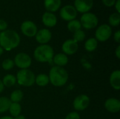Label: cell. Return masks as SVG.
Returning <instances> with one entry per match:
<instances>
[{
	"instance_id": "6da1fadb",
	"label": "cell",
	"mask_w": 120,
	"mask_h": 119,
	"mask_svg": "<svg viewBox=\"0 0 120 119\" xmlns=\"http://www.w3.org/2000/svg\"><path fill=\"white\" fill-rule=\"evenodd\" d=\"M20 42V37L14 30L6 29L0 33V46L6 50L15 48Z\"/></svg>"
},
{
	"instance_id": "7a4b0ae2",
	"label": "cell",
	"mask_w": 120,
	"mask_h": 119,
	"mask_svg": "<svg viewBox=\"0 0 120 119\" xmlns=\"http://www.w3.org/2000/svg\"><path fill=\"white\" fill-rule=\"evenodd\" d=\"M49 79V81L54 86L60 87L67 83L68 79V74L64 68L55 66L50 69Z\"/></svg>"
},
{
	"instance_id": "3957f363",
	"label": "cell",
	"mask_w": 120,
	"mask_h": 119,
	"mask_svg": "<svg viewBox=\"0 0 120 119\" xmlns=\"http://www.w3.org/2000/svg\"><path fill=\"white\" fill-rule=\"evenodd\" d=\"M54 55L53 48L47 44L40 45L36 48L34 52L35 60L40 62H51Z\"/></svg>"
},
{
	"instance_id": "277c9868",
	"label": "cell",
	"mask_w": 120,
	"mask_h": 119,
	"mask_svg": "<svg viewBox=\"0 0 120 119\" xmlns=\"http://www.w3.org/2000/svg\"><path fill=\"white\" fill-rule=\"evenodd\" d=\"M15 78L18 84L22 86H32L35 83V75L28 69H20L18 71Z\"/></svg>"
},
{
	"instance_id": "5b68a950",
	"label": "cell",
	"mask_w": 120,
	"mask_h": 119,
	"mask_svg": "<svg viewBox=\"0 0 120 119\" xmlns=\"http://www.w3.org/2000/svg\"><path fill=\"white\" fill-rule=\"evenodd\" d=\"M80 23L84 28L86 29H91L95 28L98 25V19L95 14L88 12L83 13L81 17Z\"/></svg>"
},
{
	"instance_id": "8992f818",
	"label": "cell",
	"mask_w": 120,
	"mask_h": 119,
	"mask_svg": "<svg viewBox=\"0 0 120 119\" xmlns=\"http://www.w3.org/2000/svg\"><path fill=\"white\" fill-rule=\"evenodd\" d=\"M112 35V28L109 25L103 24L98 27L96 31L95 36L97 41L103 42L109 39Z\"/></svg>"
},
{
	"instance_id": "52a82bcc",
	"label": "cell",
	"mask_w": 120,
	"mask_h": 119,
	"mask_svg": "<svg viewBox=\"0 0 120 119\" xmlns=\"http://www.w3.org/2000/svg\"><path fill=\"white\" fill-rule=\"evenodd\" d=\"M14 65L21 69H27L32 64V59L29 55L25 53H20L17 54L14 58Z\"/></svg>"
},
{
	"instance_id": "ba28073f",
	"label": "cell",
	"mask_w": 120,
	"mask_h": 119,
	"mask_svg": "<svg viewBox=\"0 0 120 119\" xmlns=\"http://www.w3.org/2000/svg\"><path fill=\"white\" fill-rule=\"evenodd\" d=\"M77 15V11L72 5H66L63 6L60 11V18L65 21H70L75 20Z\"/></svg>"
},
{
	"instance_id": "9c48e42d",
	"label": "cell",
	"mask_w": 120,
	"mask_h": 119,
	"mask_svg": "<svg viewBox=\"0 0 120 119\" xmlns=\"http://www.w3.org/2000/svg\"><path fill=\"white\" fill-rule=\"evenodd\" d=\"M20 29L22 33L28 37L34 36L37 32V27L36 25L30 20L24 21L21 24Z\"/></svg>"
},
{
	"instance_id": "30bf717a",
	"label": "cell",
	"mask_w": 120,
	"mask_h": 119,
	"mask_svg": "<svg viewBox=\"0 0 120 119\" xmlns=\"http://www.w3.org/2000/svg\"><path fill=\"white\" fill-rule=\"evenodd\" d=\"M89 102L90 99L87 95H80L74 100L73 107L77 111H83L89 107Z\"/></svg>"
},
{
	"instance_id": "8fae6325",
	"label": "cell",
	"mask_w": 120,
	"mask_h": 119,
	"mask_svg": "<svg viewBox=\"0 0 120 119\" xmlns=\"http://www.w3.org/2000/svg\"><path fill=\"white\" fill-rule=\"evenodd\" d=\"M94 6V0H75L74 7L82 13H88Z\"/></svg>"
},
{
	"instance_id": "7c38bea8",
	"label": "cell",
	"mask_w": 120,
	"mask_h": 119,
	"mask_svg": "<svg viewBox=\"0 0 120 119\" xmlns=\"http://www.w3.org/2000/svg\"><path fill=\"white\" fill-rule=\"evenodd\" d=\"M62 50L65 55H73L78 50V43L73 39L66 40L62 45Z\"/></svg>"
},
{
	"instance_id": "4fadbf2b",
	"label": "cell",
	"mask_w": 120,
	"mask_h": 119,
	"mask_svg": "<svg viewBox=\"0 0 120 119\" xmlns=\"http://www.w3.org/2000/svg\"><path fill=\"white\" fill-rule=\"evenodd\" d=\"M36 40L41 45L46 44L51 39V32L48 29H41L37 31L36 35Z\"/></svg>"
},
{
	"instance_id": "5bb4252c",
	"label": "cell",
	"mask_w": 120,
	"mask_h": 119,
	"mask_svg": "<svg viewBox=\"0 0 120 119\" xmlns=\"http://www.w3.org/2000/svg\"><path fill=\"white\" fill-rule=\"evenodd\" d=\"M105 109L111 113H117L120 110V102L116 98L108 99L105 102Z\"/></svg>"
},
{
	"instance_id": "9a60e30c",
	"label": "cell",
	"mask_w": 120,
	"mask_h": 119,
	"mask_svg": "<svg viewBox=\"0 0 120 119\" xmlns=\"http://www.w3.org/2000/svg\"><path fill=\"white\" fill-rule=\"evenodd\" d=\"M42 22L45 26L53 27L57 23V18L53 13L46 11L42 15Z\"/></svg>"
},
{
	"instance_id": "2e32d148",
	"label": "cell",
	"mask_w": 120,
	"mask_h": 119,
	"mask_svg": "<svg viewBox=\"0 0 120 119\" xmlns=\"http://www.w3.org/2000/svg\"><path fill=\"white\" fill-rule=\"evenodd\" d=\"M44 7L48 12L57 11L61 5V0H44Z\"/></svg>"
},
{
	"instance_id": "e0dca14e",
	"label": "cell",
	"mask_w": 120,
	"mask_h": 119,
	"mask_svg": "<svg viewBox=\"0 0 120 119\" xmlns=\"http://www.w3.org/2000/svg\"><path fill=\"white\" fill-rule=\"evenodd\" d=\"M110 83L111 86L118 90L120 89V71L115 70L114 71L110 77Z\"/></svg>"
},
{
	"instance_id": "ac0fdd59",
	"label": "cell",
	"mask_w": 120,
	"mask_h": 119,
	"mask_svg": "<svg viewBox=\"0 0 120 119\" xmlns=\"http://www.w3.org/2000/svg\"><path fill=\"white\" fill-rule=\"evenodd\" d=\"M53 62L56 66L63 67V66L66 65L68 62V58L64 53H58L53 56Z\"/></svg>"
},
{
	"instance_id": "d6986e66",
	"label": "cell",
	"mask_w": 120,
	"mask_h": 119,
	"mask_svg": "<svg viewBox=\"0 0 120 119\" xmlns=\"http://www.w3.org/2000/svg\"><path fill=\"white\" fill-rule=\"evenodd\" d=\"M98 46V41L95 38H90L84 44L85 49L89 52L94 51Z\"/></svg>"
},
{
	"instance_id": "ffe728a7",
	"label": "cell",
	"mask_w": 120,
	"mask_h": 119,
	"mask_svg": "<svg viewBox=\"0 0 120 119\" xmlns=\"http://www.w3.org/2000/svg\"><path fill=\"white\" fill-rule=\"evenodd\" d=\"M8 110H9L11 115L13 117L15 118L18 116H19L21 112V106L19 103L11 102Z\"/></svg>"
},
{
	"instance_id": "44dd1931",
	"label": "cell",
	"mask_w": 120,
	"mask_h": 119,
	"mask_svg": "<svg viewBox=\"0 0 120 119\" xmlns=\"http://www.w3.org/2000/svg\"><path fill=\"white\" fill-rule=\"evenodd\" d=\"M11 102L6 97H0V113L6 112L8 110Z\"/></svg>"
},
{
	"instance_id": "7402d4cb",
	"label": "cell",
	"mask_w": 120,
	"mask_h": 119,
	"mask_svg": "<svg viewBox=\"0 0 120 119\" xmlns=\"http://www.w3.org/2000/svg\"><path fill=\"white\" fill-rule=\"evenodd\" d=\"M35 82L39 86H46L49 82V76L45 74H40L35 77Z\"/></svg>"
},
{
	"instance_id": "603a6c76",
	"label": "cell",
	"mask_w": 120,
	"mask_h": 119,
	"mask_svg": "<svg viewBox=\"0 0 120 119\" xmlns=\"http://www.w3.org/2000/svg\"><path fill=\"white\" fill-rule=\"evenodd\" d=\"M81 27H82V25H81L80 21L75 20V19L69 21L68 23V29L69 31L72 32H75L77 30L81 29Z\"/></svg>"
},
{
	"instance_id": "cb8c5ba5",
	"label": "cell",
	"mask_w": 120,
	"mask_h": 119,
	"mask_svg": "<svg viewBox=\"0 0 120 119\" xmlns=\"http://www.w3.org/2000/svg\"><path fill=\"white\" fill-rule=\"evenodd\" d=\"M2 83L4 86L11 87L14 86L15 83H16V78L12 74H7L4 77L2 80Z\"/></svg>"
},
{
	"instance_id": "d4e9b609",
	"label": "cell",
	"mask_w": 120,
	"mask_h": 119,
	"mask_svg": "<svg viewBox=\"0 0 120 119\" xmlns=\"http://www.w3.org/2000/svg\"><path fill=\"white\" fill-rule=\"evenodd\" d=\"M23 97V93L20 90H15L11 94L10 100L11 102L19 103Z\"/></svg>"
},
{
	"instance_id": "484cf974",
	"label": "cell",
	"mask_w": 120,
	"mask_h": 119,
	"mask_svg": "<svg viewBox=\"0 0 120 119\" xmlns=\"http://www.w3.org/2000/svg\"><path fill=\"white\" fill-rule=\"evenodd\" d=\"M109 24L111 26L117 27L120 25V15L118 13H112L109 18H108Z\"/></svg>"
},
{
	"instance_id": "4316f807",
	"label": "cell",
	"mask_w": 120,
	"mask_h": 119,
	"mask_svg": "<svg viewBox=\"0 0 120 119\" xmlns=\"http://www.w3.org/2000/svg\"><path fill=\"white\" fill-rule=\"evenodd\" d=\"M85 37H86L85 32L83 30H82V29L77 30V32H74V34H73V40L75 41L77 43L84 41V39H85Z\"/></svg>"
},
{
	"instance_id": "83f0119b",
	"label": "cell",
	"mask_w": 120,
	"mask_h": 119,
	"mask_svg": "<svg viewBox=\"0 0 120 119\" xmlns=\"http://www.w3.org/2000/svg\"><path fill=\"white\" fill-rule=\"evenodd\" d=\"M2 68L5 70H10L14 66V62L13 60L11 59H6L2 62Z\"/></svg>"
},
{
	"instance_id": "f1b7e54d",
	"label": "cell",
	"mask_w": 120,
	"mask_h": 119,
	"mask_svg": "<svg viewBox=\"0 0 120 119\" xmlns=\"http://www.w3.org/2000/svg\"><path fill=\"white\" fill-rule=\"evenodd\" d=\"M65 119H80V116L77 112H71L67 115Z\"/></svg>"
},
{
	"instance_id": "f546056e",
	"label": "cell",
	"mask_w": 120,
	"mask_h": 119,
	"mask_svg": "<svg viewBox=\"0 0 120 119\" xmlns=\"http://www.w3.org/2000/svg\"><path fill=\"white\" fill-rule=\"evenodd\" d=\"M102 2L105 6L108 7H111L115 5L116 0H102Z\"/></svg>"
},
{
	"instance_id": "4dcf8cb0",
	"label": "cell",
	"mask_w": 120,
	"mask_h": 119,
	"mask_svg": "<svg viewBox=\"0 0 120 119\" xmlns=\"http://www.w3.org/2000/svg\"><path fill=\"white\" fill-rule=\"evenodd\" d=\"M7 27H8L7 22L4 20H0V31L3 32L6 30L7 29Z\"/></svg>"
},
{
	"instance_id": "1f68e13d",
	"label": "cell",
	"mask_w": 120,
	"mask_h": 119,
	"mask_svg": "<svg viewBox=\"0 0 120 119\" xmlns=\"http://www.w3.org/2000/svg\"><path fill=\"white\" fill-rule=\"evenodd\" d=\"M114 39L117 43H120V31L117 30L114 34Z\"/></svg>"
},
{
	"instance_id": "d6a6232c",
	"label": "cell",
	"mask_w": 120,
	"mask_h": 119,
	"mask_svg": "<svg viewBox=\"0 0 120 119\" xmlns=\"http://www.w3.org/2000/svg\"><path fill=\"white\" fill-rule=\"evenodd\" d=\"M115 9L117 10V13H120V0H116V2L115 4Z\"/></svg>"
},
{
	"instance_id": "836d02e7",
	"label": "cell",
	"mask_w": 120,
	"mask_h": 119,
	"mask_svg": "<svg viewBox=\"0 0 120 119\" xmlns=\"http://www.w3.org/2000/svg\"><path fill=\"white\" fill-rule=\"evenodd\" d=\"M115 54H116V56L118 59L120 58V46H118L117 48H116V51H115Z\"/></svg>"
},
{
	"instance_id": "e575fe53",
	"label": "cell",
	"mask_w": 120,
	"mask_h": 119,
	"mask_svg": "<svg viewBox=\"0 0 120 119\" xmlns=\"http://www.w3.org/2000/svg\"><path fill=\"white\" fill-rule=\"evenodd\" d=\"M4 86L2 83V81L0 79V93L4 90Z\"/></svg>"
},
{
	"instance_id": "d590c367",
	"label": "cell",
	"mask_w": 120,
	"mask_h": 119,
	"mask_svg": "<svg viewBox=\"0 0 120 119\" xmlns=\"http://www.w3.org/2000/svg\"><path fill=\"white\" fill-rule=\"evenodd\" d=\"M14 119H25V117L22 115H19L17 117H15Z\"/></svg>"
},
{
	"instance_id": "8d00e7d4",
	"label": "cell",
	"mask_w": 120,
	"mask_h": 119,
	"mask_svg": "<svg viewBox=\"0 0 120 119\" xmlns=\"http://www.w3.org/2000/svg\"><path fill=\"white\" fill-rule=\"evenodd\" d=\"M0 119H13V118H12V117H11V116H4V117L0 118Z\"/></svg>"
},
{
	"instance_id": "74e56055",
	"label": "cell",
	"mask_w": 120,
	"mask_h": 119,
	"mask_svg": "<svg viewBox=\"0 0 120 119\" xmlns=\"http://www.w3.org/2000/svg\"><path fill=\"white\" fill-rule=\"evenodd\" d=\"M3 53H4V49L0 46V56L3 54Z\"/></svg>"
}]
</instances>
